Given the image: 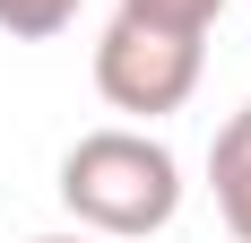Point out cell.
<instances>
[{"instance_id": "6da1fadb", "label": "cell", "mask_w": 251, "mask_h": 243, "mask_svg": "<svg viewBox=\"0 0 251 243\" xmlns=\"http://www.w3.org/2000/svg\"><path fill=\"white\" fill-rule=\"evenodd\" d=\"M61 209L87 235H104V243L165 235L174 209H182V165H174V148L148 139V130H87L61 156Z\"/></svg>"}, {"instance_id": "7a4b0ae2", "label": "cell", "mask_w": 251, "mask_h": 243, "mask_svg": "<svg viewBox=\"0 0 251 243\" xmlns=\"http://www.w3.org/2000/svg\"><path fill=\"white\" fill-rule=\"evenodd\" d=\"M208 70V35L200 26H174V18H148V9H113V26L96 35V96L113 113H182L191 87Z\"/></svg>"}, {"instance_id": "3957f363", "label": "cell", "mask_w": 251, "mask_h": 243, "mask_svg": "<svg viewBox=\"0 0 251 243\" xmlns=\"http://www.w3.org/2000/svg\"><path fill=\"white\" fill-rule=\"evenodd\" d=\"M208 191H217V217L234 226V243H251V104L226 113V130L208 139Z\"/></svg>"}, {"instance_id": "277c9868", "label": "cell", "mask_w": 251, "mask_h": 243, "mask_svg": "<svg viewBox=\"0 0 251 243\" xmlns=\"http://www.w3.org/2000/svg\"><path fill=\"white\" fill-rule=\"evenodd\" d=\"M70 26H78V0H0V35H18V44H44Z\"/></svg>"}, {"instance_id": "5b68a950", "label": "cell", "mask_w": 251, "mask_h": 243, "mask_svg": "<svg viewBox=\"0 0 251 243\" xmlns=\"http://www.w3.org/2000/svg\"><path fill=\"white\" fill-rule=\"evenodd\" d=\"M122 9H148V18H174V26H217V9H226V0H122Z\"/></svg>"}, {"instance_id": "8992f818", "label": "cell", "mask_w": 251, "mask_h": 243, "mask_svg": "<svg viewBox=\"0 0 251 243\" xmlns=\"http://www.w3.org/2000/svg\"><path fill=\"white\" fill-rule=\"evenodd\" d=\"M35 243H104V235H87V226H70V235H35Z\"/></svg>"}]
</instances>
